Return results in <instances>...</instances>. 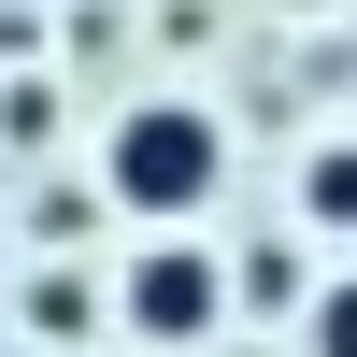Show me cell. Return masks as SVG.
Masks as SVG:
<instances>
[{"label":"cell","instance_id":"6da1fadb","mask_svg":"<svg viewBox=\"0 0 357 357\" xmlns=\"http://www.w3.org/2000/svg\"><path fill=\"white\" fill-rule=\"evenodd\" d=\"M100 172H114V200H129V215H158V229H186L200 200H215V172H229V129L200 100H129L114 114V143H100Z\"/></svg>","mask_w":357,"mask_h":357},{"label":"cell","instance_id":"7a4b0ae2","mask_svg":"<svg viewBox=\"0 0 357 357\" xmlns=\"http://www.w3.org/2000/svg\"><path fill=\"white\" fill-rule=\"evenodd\" d=\"M215 314H229V272L200 243H143L129 257V329L143 343H215Z\"/></svg>","mask_w":357,"mask_h":357},{"label":"cell","instance_id":"3957f363","mask_svg":"<svg viewBox=\"0 0 357 357\" xmlns=\"http://www.w3.org/2000/svg\"><path fill=\"white\" fill-rule=\"evenodd\" d=\"M301 215L357 243V143H314V158H301Z\"/></svg>","mask_w":357,"mask_h":357},{"label":"cell","instance_id":"277c9868","mask_svg":"<svg viewBox=\"0 0 357 357\" xmlns=\"http://www.w3.org/2000/svg\"><path fill=\"white\" fill-rule=\"evenodd\" d=\"M301 357H357V272L301 301Z\"/></svg>","mask_w":357,"mask_h":357}]
</instances>
